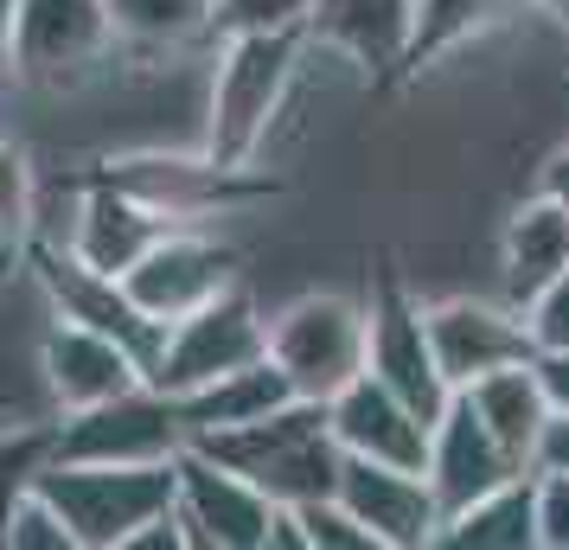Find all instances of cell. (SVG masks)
Masks as SVG:
<instances>
[{
  "label": "cell",
  "mask_w": 569,
  "mask_h": 550,
  "mask_svg": "<svg viewBox=\"0 0 569 550\" xmlns=\"http://www.w3.org/2000/svg\"><path fill=\"white\" fill-rule=\"evenodd\" d=\"M269 359L288 371L295 397L327 403L365 371V301L301 294L269 320Z\"/></svg>",
  "instance_id": "obj_5"
},
{
  "label": "cell",
  "mask_w": 569,
  "mask_h": 550,
  "mask_svg": "<svg viewBox=\"0 0 569 550\" xmlns=\"http://www.w3.org/2000/svg\"><path fill=\"white\" fill-rule=\"evenodd\" d=\"M365 371L378 384H390L422 422H436L448 410V397H455V384L441 378L436 352H429L422 308L403 294L397 276H378V289L365 301Z\"/></svg>",
  "instance_id": "obj_9"
},
{
  "label": "cell",
  "mask_w": 569,
  "mask_h": 550,
  "mask_svg": "<svg viewBox=\"0 0 569 550\" xmlns=\"http://www.w3.org/2000/svg\"><path fill=\"white\" fill-rule=\"evenodd\" d=\"M436 544L448 550H538V473L525 468L512 480H499L492 493L441 519Z\"/></svg>",
  "instance_id": "obj_22"
},
{
  "label": "cell",
  "mask_w": 569,
  "mask_h": 550,
  "mask_svg": "<svg viewBox=\"0 0 569 550\" xmlns=\"http://www.w3.org/2000/svg\"><path fill=\"white\" fill-rule=\"evenodd\" d=\"M13 78V0H0V83Z\"/></svg>",
  "instance_id": "obj_35"
},
{
  "label": "cell",
  "mask_w": 569,
  "mask_h": 550,
  "mask_svg": "<svg viewBox=\"0 0 569 550\" xmlns=\"http://www.w3.org/2000/svg\"><path fill=\"white\" fill-rule=\"evenodd\" d=\"M543 199H557V206L569 211V148H557L550 167H543Z\"/></svg>",
  "instance_id": "obj_34"
},
{
  "label": "cell",
  "mask_w": 569,
  "mask_h": 550,
  "mask_svg": "<svg viewBox=\"0 0 569 550\" xmlns=\"http://www.w3.org/2000/svg\"><path fill=\"white\" fill-rule=\"evenodd\" d=\"M301 46H308L301 27L224 32V52H218V71H211L206 160H218V167H250L262 154L269 122H276L288 83H295Z\"/></svg>",
  "instance_id": "obj_1"
},
{
  "label": "cell",
  "mask_w": 569,
  "mask_h": 550,
  "mask_svg": "<svg viewBox=\"0 0 569 550\" xmlns=\"http://www.w3.org/2000/svg\"><path fill=\"white\" fill-rule=\"evenodd\" d=\"M180 448V403L154 384H134L90 410H64V422L52 429L58 461H173Z\"/></svg>",
  "instance_id": "obj_7"
},
{
  "label": "cell",
  "mask_w": 569,
  "mask_h": 550,
  "mask_svg": "<svg viewBox=\"0 0 569 550\" xmlns=\"http://www.w3.org/2000/svg\"><path fill=\"white\" fill-rule=\"evenodd\" d=\"M538 544L569 550V473H538Z\"/></svg>",
  "instance_id": "obj_31"
},
{
  "label": "cell",
  "mask_w": 569,
  "mask_h": 550,
  "mask_svg": "<svg viewBox=\"0 0 569 550\" xmlns=\"http://www.w3.org/2000/svg\"><path fill=\"white\" fill-rule=\"evenodd\" d=\"M262 352H269V320L257 314L250 289L231 282L211 301H199L192 314L167 320V340H160V359L148 371V384L167 397H186L199 384H211V378H224V371L262 359Z\"/></svg>",
  "instance_id": "obj_4"
},
{
  "label": "cell",
  "mask_w": 569,
  "mask_h": 550,
  "mask_svg": "<svg viewBox=\"0 0 569 550\" xmlns=\"http://www.w3.org/2000/svg\"><path fill=\"white\" fill-rule=\"evenodd\" d=\"M499 269H506V301L525 308L543 282H557L569 269V211L557 199H525V206L506 218V237H499Z\"/></svg>",
  "instance_id": "obj_21"
},
{
  "label": "cell",
  "mask_w": 569,
  "mask_h": 550,
  "mask_svg": "<svg viewBox=\"0 0 569 550\" xmlns=\"http://www.w3.org/2000/svg\"><path fill=\"white\" fill-rule=\"evenodd\" d=\"M538 366V384L550 397V410H569V352H531Z\"/></svg>",
  "instance_id": "obj_33"
},
{
  "label": "cell",
  "mask_w": 569,
  "mask_h": 550,
  "mask_svg": "<svg viewBox=\"0 0 569 550\" xmlns=\"http://www.w3.org/2000/svg\"><path fill=\"white\" fill-rule=\"evenodd\" d=\"M116 52L103 0H13V78L71 83Z\"/></svg>",
  "instance_id": "obj_11"
},
{
  "label": "cell",
  "mask_w": 569,
  "mask_h": 550,
  "mask_svg": "<svg viewBox=\"0 0 569 550\" xmlns=\"http://www.w3.org/2000/svg\"><path fill=\"white\" fill-rule=\"evenodd\" d=\"M288 512H295V524H301V544L308 550H378L371 544V531H365L333 493L327 499H301V506H288Z\"/></svg>",
  "instance_id": "obj_27"
},
{
  "label": "cell",
  "mask_w": 569,
  "mask_h": 550,
  "mask_svg": "<svg viewBox=\"0 0 569 550\" xmlns=\"http://www.w3.org/2000/svg\"><path fill=\"white\" fill-rule=\"evenodd\" d=\"M269 493L224 461H211L186 442L173 454V519L186 531V550H262L269 538Z\"/></svg>",
  "instance_id": "obj_8"
},
{
  "label": "cell",
  "mask_w": 569,
  "mask_h": 550,
  "mask_svg": "<svg viewBox=\"0 0 569 550\" xmlns=\"http://www.w3.org/2000/svg\"><path fill=\"white\" fill-rule=\"evenodd\" d=\"M327 429L346 454H365V461H390V468H416V473L429 461V422L390 384H378L371 371H359L339 397H327Z\"/></svg>",
  "instance_id": "obj_16"
},
{
  "label": "cell",
  "mask_w": 569,
  "mask_h": 550,
  "mask_svg": "<svg viewBox=\"0 0 569 550\" xmlns=\"http://www.w3.org/2000/svg\"><path fill=\"white\" fill-rule=\"evenodd\" d=\"M512 473H525V461H512L506 448L492 442V429L473 417V403L455 391L448 410L429 422V461H422V480H429V493H436L441 519L461 512V506H473L480 493H492V487L512 480Z\"/></svg>",
  "instance_id": "obj_15"
},
{
  "label": "cell",
  "mask_w": 569,
  "mask_h": 550,
  "mask_svg": "<svg viewBox=\"0 0 569 550\" xmlns=\"http://www.w3.org/2000/svg\"><path fill=\"white\" fill-rule=\"evenodd\" d=\"M39 359H46V384L64 410H90V403H109V397L148 384L122 346L97 327H78V320H58L39 346Z\"/></svg>",
  "instance_id": "obj_17"
},
{
  "label": "cell",
  "mask_w": 569,
  "mask_h": 550,
  "mask_svg": "<svg viewBox=\"0 0 569 550\" xmlns=\"http://www.w3.org/2000/svg\"><path fill=\"white\" fill-rule=\"evenodd\" d=\"M46 461H52V429H0V544H7L13 506L32 493Z\"/></svg>",
  "instance_id": "obj_26"
},
{
  "label": "cell",
  "mask_w": 569,
  "mask_h": 550,
  "mask_svg": "<svg viewBox=\"0 0 569 550\" xmlns=\"http://www.w3.org/2000/svg\"><path fill=\"white\" fill-rule=\"evenodd\" d=\"M422 327H429V352H436L441 378L455 391L473 384V378H487V371H499V366L531 359V333H525V314H518L512 301L455 294V301L422 308Z\"/></svg>",
  "instance_id": "obj_14"
},
{
  "label": "cell",
  "mask_w": 569,
  "mask_h": 550,
  "mask_svg": "<svg viewBox=\"0 0 569 550\" xmlns=\"http://www.w3.org/2000/svg\"><path fill=\"white\" fill-rule=\"evenodd\" d=\"M416 0H308L301 32L320 39L327 52H346L365 71H390L410 52Z\"/></svg>",
  "instance_id": "obj_18"
},
{
  "label": "cell",
  "mask_w": 569,
  "mask_h": 550,
  "mask_svg": "<svg viewBox=\"0 0 569 550\" xmlns=\"http://www.w3.org/2000/svg\"><path fill=\"white\" fill-rule=\"evenodd\" d=\"M192 448L237 468L257 493H269V506L327 499L339 480V442L327 429V403H308V397H295V403H282V410H269L257 422L192 436Z\"/></svg>",
  "instance_id": "obj_2"
},
{
  "label": "cell",
  "mask_w": 569,
  "mask_h": 550,
  "mask_svg": "<svg viewBox=\"0 0 569 550\" xmlns=\"http://www.w3.org/2000/svg\"><path fill=\"white\" fill-rule=\"evenodd\" d=\"M0 429H7V422H0Z\"/></svg>",
  "instance_id": "obj_37"
},
{
  "label": "cell",
  "mask_w": 569,
  "mask_h": 550,
  "mask_svg": "<svg viewBox=\"0 0 569 550\" xmlns=\"http://www.w3.org/2000/svg\"><path fill=\"white\" fill-rule=\"evenodd\" d=\"M0 550H71V531H64V519L52 512V499L27 493L13 506V519H7V544Z\"/></svg>",
  "instance_id": "obj_29"
},
{
  "label": "cell",
  "mask_w": 569,
  "mask_h": 550,
  "mask_svg": "<svg viewBox=\"0 0 569 550\" xmlns=\"http://www.w3.org/2000/svg\"><path fill=\"white\" fill-rule=\"evenodd\" d=\"M160 231H173V218H160L154 206H141L134 192L109 180H90L83 186V206H78V224H71V257L103 269V276H122Z\"/></svg>",
  "instance_id": "obj_19"
},
{
  "label": "cell",
  "mask_w": 569,
  "mask_h": 550,
  "mask_svg": "<svg viewBox=\"0 0 569 550\" xmlns=\"http://www.w3.org/2000/svg\"><path fill=\"white\" fill-rule=\"evenodd\" d=\"M116 46L134 52H173L218 32V0H103Z\"/></svg>",
  "instance_id": "obj_24"
},
{
  "label": "cell",
  "mask_w": 569,
  "mask_h": 550,
  "mask_svg": "<svg viewBox=\"0 0 569 550\" xmlns=\"http://www.w3.org/2000/svg\"><path fill=\"white\" fill-rule=\"evenodd\" d=\"M32 224H39V186H32V167H27L20 148L0 141V276H7L13 257H27Z\"/></svg>",
  "instance_id": "obj_25"
},
{
  "label": "cell",
  "mask_w": 569,
  "mask_h": 550,
  "mask_svg": "<svg viewBox=\"0 0 569 550\" xmlns=\"http://www.w3.org/2000/svg\"><path fill=\"white\" fill-rule=\"evenodd\" d=\"M531 7H538V13H550V20L569 32V0H531Z\"/></svg>",
  "instance_id": "obj_36"
},
{
  "label": "cell",
  "mask_w": 569,
  "mask_h": 550,
  "mask_svg": "<svg viewBox=\"0 0 569 550\" xmlns=\"http://www.w3.org/2000/svg\"><path fill=\"white\" fill-rule=\"evenodd\" d=\"M27 262H32V276H39V289H46V301H52L58 320L97 327V333H109V340L141 366V378L154 371L160 340H167V320L141 314V308L129 301V289H122V276H103V269L78 262L64 243H39V237L27 243Z\"/></svg>",
  "instance_id": "obj_6"
},
{
  "label": "cell",
  "mask_w": 569,
  "mask_h": 550,
  "mask_svg": "<svg viewBox=\"0 0 569 550\" xmlns=\"http://www.w3.org/2000/svg\"><path fill=\"white\" fill-rule=\"evenodd\" d=\"M461 397L473 403V417L492 429V442L506 448L512 461L531 468V442H538L543 417H550V397H543V384H538V366H531V359L499 366V371H487V378L461 384Z\"/></svg>",
  "instance_id": "obj_23"
},
{
  "label": "cell",
  "mask_w": 569,
  "mask_h": 550,
  "mask_svg": "<svg viewBox=\"0 0 569 550\" xmlns=\"http://www.w3.org/2000/svg\"><path fill=\"white\" fill-rule=\"evenodd\" d=\"M173 403H180V429H186V442H192V436L237 429V422H257V417H269V410L295 403V384H288V371L262 352V359L224 371V378H211V384L173 397Z\"/></svg>",
  "instance_id": "obj_20"
},
{
  "label": "cell",
  "mask_w": 569,
  "mask_h": 550,
  "mask_svg": "<svg viewBox=\"0 0 569 550\" xmlns=\"http://www.w3.org/2000/svg\"><path fill=\"white\" fill-rule=\"evenodd\" d=\"M308 0H218V32H250V27H301Z\"/></svg>",
  "instance_id": "obj_30"
},
{
  "label": "cell",
  "mask_w": 569,
  "mask_h": 550,
  "mask_svg": "<svg viewBox=\"0 0 569 550\" xmlns=\"http://www.w3.org/2000/svg\"><path fill=\"white\" fill-rule=\"evenodd\" d=\"M32 493L52 499L71 550H122L173 506V461H46Z\"/></svg>",
  "instance_id": "obj_3"
},
{
  "label": "cell",
  "mask_w": 569,
  "mask_h": 550,
  "mask_svg": "<svg viewBox=\"0 0 569 550\" xmlns=\"http://www.w3.org/2000/svg\"><path fill=\"white\" fill-rule=\"evenodd\" d=\"M237 282V250L231 243H218V237H199L192 224H173V231H160L141 257L122 269V289L141 314L154 320H180L192 314L199 301H211L218 289H231Z\"/></svg>",
  "instance_id": "obj_10"
},
{
  "label": "cell",
  "mask_w": 569,
  "mask_h": 550,
  "mask_svg": "<svg viewBox=\"0 0 569 550\" xmlns=\"http://www.w3.org/2000/svg\"><path fill=\"white\" fill-rule=\"evenodd\" d=\"M531 473H569V410H550L531 442Z\"/></svg>",
  "instance_id": "obj_32"
},
{
  "label": "cell",
  "mask_w": 569,
  "mask_h": 550,
  "mask_svg": "<svg viewBox=\"0 0 569 550\" xmlns=\"http://www.w3.org/2000/svg\"><path fill=\"white\" fill-rule=\"evenodd\" d=\"M333 499L371 531L378 550H429L441 538V506L416 468H390V461H365L339 448Z\"/></svg>",
  "instance_id": "obj_13"
},
{
  "label": "cell",
  "mask_w": 569,
  "mask_h": 550,
  "mask_svg": "<svg viewBox=\"0 0 569 550\" xmlns=\"http://www.w3.org/2000/svg\"><path fill=\"white\" fill-rule=\"evenodd\" d=\"M518 314H525L531 352H569V269L557 276V282H543Z\"/></svg>",
  "instance_id": "obj_28"
},
{
  "label": "cell",
  "mask_w": 569,
  "mask_h": 550,
  "mask_svg": "<svg viewBox=\"0 0 569 550\" xmlns=\"http://www.w3.org/2000/svg\"><path fill=\"white\" fill-rule=\"evenodd\" d=\"M97 180L134 192L141 206H154L160 218L173 224H192V218H211L224 206H243V199H269L276 180H257L250 167H218V160H173V154H134V160H109Z\"/></svg>",
  "instance_id": "obj_12"
}]
</instances>
